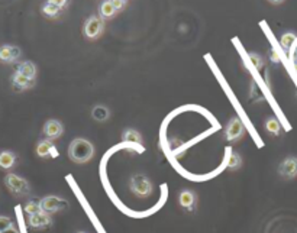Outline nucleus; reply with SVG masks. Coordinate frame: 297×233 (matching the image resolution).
<instances>
[{"label":"nucleus","instance_id":"obj_1","mask_svg":"<svg viewBox=\"0 0 297 233\" xmlns=\"http://www.w3.org/2000/svg\"><path fill=\"white\" fill-rule=\"evenodd\" d=\"M93 155H95V147L90 140L84 139V138H77L70 143L68 157L77 164H84L93 158Z\"/></svg>","mask_w":297,"mask_h":233},{"label":"nucleus","instance_id":"obj_2","mask_svg":"<svg viewBox=\"0 0 297 233\" xmlns=\"http://www.w3.org/2000/svg\"><path fill=\"white\" fill-rule=\"evenodd\" d=\"M103 31H105V20L100 16H90L84 22V26H83L84 37L87 39H92V41L102 37Z\"/></svg>","mask_w":297,"mask_h":233},{"label":"nucleus","instance_id":"obj_3","mask_svg":"<svg viewBox=\"0 0 297 233\" xmlns=\"http://www.w3.org/2000/svg\"><path fill=\"white\" fill-rule=\"evenodd\" d=\"M131 191L138 197H148L153 193V183L142 174H136L131 178Z\"/></svg>","mask_w":297,"mask_h":233},{"label":"nucleus","instance_id":"obj_4","mask_svg":"<svg viewBox=\"0 0 297 233\" xmlns=\"http://www.w3.org/2000/svg\"><path fill=\"white\" fill-rule=\"evenodd\" d=\"M5 184L15 196H28L31 190L28 181L16 174H8L5 177Z\"/></svg>","mask_w":297,"mask_h":233},{"label":"nucleus","instance_id":"obj_5","mask_svg":"<svg viewBox=\"0 0 297 233\" xmlns=\"http://www.w3.org/2000/svg\"><path fill=\"white\" fill-rule=\"evenodd\" d=\"M39 201H41V209H42V212H45V213H48V215L61 212V210H64V209H67L68 207L67 200H64V198H61V197L57 196H47L44 197L42 200H39Z\"/></svg>","mask_w":297,"mask_h":233},{"label":"nucleus","instance_id":"obj_6","mask_svg":"<svg viewBox=\"0 0 297 233\" xmlns=\"http://www.w3.org/2000/svg\"><path fill=\"white\" fill-rule=\"evenodd\" d=\"M245 133V126L241 122L240 118H233L230 119L226 129H225V138L229 142H236L242 138V135Z\"/></svg>","mask_w":297,"mask_h":233},{"label":"nucleus","instance_id":"obj_7","mask_svg":"<svg viewBox=\"0 0 297 233\" xmlns=\"http://www.w3.org/2000/svg\"><path fill=\"white\" fill-rule=\"evenodd\" d=\"M22 55L19 47L15 45H2L0 47V63L3 64H12L16 63Z\"/></svg>","mask_w":297,"mask_h":233},{"label":"nucleus","instance_id":"obj_8","mask_svg":"<svg viewBox=\"0 0 297 233\" xmlns=\"http://www.w3.org/2000/svg\"><path fill=\"white\" fill-rule=\"evenodd\" d=\"M280 176L286 180H293L297 177V158L296 157H288L278 167Z\"/></svg>","mask_w":297,"mask_h":233},{"label":"nucleus","instance_id":"obj_9","mask_svg":"<svg viewBox=\"0 0 297 233\" xmlns=\"http://www.w3.org/2000/svg\"><path fill=\"white\" fill-rule=\"evenodd\" d=\"M28 223L34 229H45V227H49L52 224V219H51V215H48V213L39 212V213L29 216Z\"/></svg>","mask_w":297,"mask_h":233},{"label":"nucleus","instance_id":"obj_10","mask_svg":"<svg viewBox=\"0 0 297 233\" xmlns=\"http://www.w3.org/2000/svg\"><path fill=\"white\" fill-rule=\"evenodd\" d=\"M63 132H64V126H63V123L60 121H55V119H51L45 123V126H44V135L48 138V139H57L60 138L61 135H63Z\"/></svg>","mask_w":297,"mask_h":233},{"label":"nucleus","instance_id":"obj_11","mask_svg":"<svg viewBox=\"0 0 297 233\" xmlns=\"http://www.w3.org/2000/svg\"><path fill=\"white\" fill-rule=\"evenodd\" d=\"M12 85L15 90L18 92H23V90H29L35 85V80L34 78H29L26 75L20 74V73H15L12 77Z\"/></svg>","mask_w":297,"mask_h":233},{"label":"nucleus","instance_id":"obj_12","mask_svg":"<svg viewBox=\"0 0 297 233\" xmlns=\"http://www.w3.org/2000/svg\"><path fill=\"white\" fill-rule=\"evenodd\" d=\"M37 154L41 158H47V157H57L58 152L55 151V147L51 139L41 140L37 147Z\"/></svg>","mask_w":297,"mask_h":233},{"label":"nucleus","instance_id":"obj_13","mask_svg":"<svg viewBox=\"0 0 297 233\" xmlns=\"http://www.w3.org/2000/svg\"><path fill=\"white\" fill-rule=\"evenodd\" d=\"M116 13H117V12H116L112 0H103V2L100 3V6H99V16L103 19V20H106V19H112Z\"/></svg>","mask_w":297,"mask_h":233},{"label":"nucleus","instance_id":"obj_14","mask_svg":"<svg viewBox=\"0 0 297 233\" xmlns=\"http://www.w3.org/2000/svg\"><path fill=\"white\" fill-rule=\"evenodd\" d=\"M179 201H180L182 207L187 209V210H193L194 205H196V196H194V193L190 191V190H184V191L180 193Z\"/></svg>","mask_w":297,"mask_h":233},{"label":"nucleus","instance_id":"obj_15","mask_svg":"<svg viewBox=\"0 0 297 233\" xmlns=\"http://www.w3.org/2000/svg\"><path fill=\"white\" fill-rule=\"evenodd\" d=\"M16 71L20 73V74L26 75L29 78H34V80H35V77H37V67H35L34 63H31V61H23V63L18 64Z\"/></svg>","mask_w":297,"mask_h":233},{"label":"nucleus","instance_id":"obj_16","mask_svg":"<svg viewBox=\"0 0 297 233\" xmlns=\"http://www.w3.org/2000/svg\"><path fill=\"white\" fill-rule=\"evenodd\" d=\"M16 164V155L10 151H3L0 152V168L3 169H10Z\"/></svg>","mask_w":297,"mask_h":233},{"label":"nucleus","instance_id":"obj_17","mask_svg":"<svg viewBox=\"0 0 297 233\" xmlns=\"http://www.w3.org/2000/svg\"><path fill=\"white\" fill-rule=\"evenodd\" d=\"M41 12H42V15L47 16V18L55 19L61 15L63 9H60L58 6L52 5V3H49V2H45V3L42 5V8H41Z\"/></svg>","mask_w":297,"mask_h":233},{"label":"nucleus","instance_id":"obj_18","mask_svg":"<svg viewBox=\"0 0 297 233\" xmlns=\"http://www.w3.org/2000/svg\"><path fill=\"white\" fill-rule=\"evenodd\" d=\"M109 116H110L109 109H107L106 106H102V104L95 106V107H93V110H92V118H93L96 122H100V123L107 121V119H109Z\"/></svg>","mask_w":297,"mask_h":233},{"label":"nucleus","instance_id":"obj_19","mask_svg":"<svg viewBox=\"0 0 297 233\" xmlns=\"http://www.w3.org/2000/svg\"><path fill=\"white\" fill-rule=\"evenodd\" d=\"M122 140L126 143H134V145H141L142 143V136L139 135V132L135 129H126L122 135Z\"/></svg>","mask_w":297,"mask_h":233},{"label":"nucleus","instance_id":"obj_20","mask_svg":"<svg viewBox=\"0 0 297 233\" xmlns=\"http://www.w3.org/2000/svg\"><path fill=\"white\" fill-rule=\"evenodd\" d=\"M294 41H296V34H293V32H286L283 37H281V39H280V44H281V47H283V49H290L291 48V45L294 44Z\"/></svg>","mask_w":297,"mask_h":233},{"label":"nucleus","instance_id":"obj_21","mask_svg":"<svg viewBox=\"0 0 297 233\" xmlns=\"http://www.w3.org/2000/svg\"><path fill=\"white\" fill-rule=\"evenodd\" d=\"M265 129L271 135H278L280 131H281V125H280V122L276 118H270L269 121L265 122Z\"/></svg>","mask_w":297,"mask_h":233},{"label":"nucleus","instance_id":"obj_22","mask_svg":"<svg viewBox=\"0 0 297 233\" xmlns=\"http://www.w3.org/2000/svg\"><path fill=\"white\" fill-rule=\"evenodd\" d=\"M242 164V159H241L240 154L236 152H230L229 157H228V167L230 169H238Z\"/></svg>","mask_w":297,"mask_h":233},{"label":"nucleus","instance_id":"obj_23","mask_svg":"<svg viewBox=\"0 0 297 233\" xmlns=\"http://www.w3.org/2000/svg\"><path fill=\"white\" fill-rule=\"evenodd\" d=\"M25 212H26L29 216L35 215V213H39V212H42V209H41V201H37V200H31L28 205L25 206Z\"/></svg>","mask_w":297,"mask_h":233},{"label":"nucleus","instance_id":"obj_24","mask_svg":"<svg viewBox=\"0 0 297 233\" xmlns=\"http://www.w3.org/2000/svg\"><path fill=\"white\" fill-rule=\"evenodd\" d=\"M249 61H251V64L255 67L257 70H261L262 66H264L262 56L258 55V54H255V52H251V54H249Z\"/></svg>","mask_w":297,"mask_h":233},{"label":"nucleus","instance_id":"obj_25","mask_svg":"<svg viewBox=\"0 0 297 233\" xmlns=\"http://www.w3.org/2000/svg\"><path fill=\"white\" fill-rule=\"evenodd\" d=\"M13 223H12V220H10L9 217H3V216H0V233L5 232L6 229H9L12 227Z\"/></svg>","mask_w":297,"mask_h":233},{"label":"nucleus","instance_id":"obj_26","mask_svg":"<svg viewBox=\"0 0 297 233\" xmlns=\"http://www.w3.org/2000/svg\"><path fill=\"white\" fill-rule=\"evenodd\" d=\"M47 2H49V3H52V5H55V6H58L60 9H66L68 6V3H70V0H47Z\"/></svg>","mask_w":297,"mask_h":233},{"label":"nucleus","instance_id":"obj_27","mask_svg":"<svg viewBox=\"0 0 297 233\" xmlns=\"http://www.w3.org/2000/svg\"><path fill=\"white\" fill-rule=\"evenodd\" d=\"M112 3H113V6H115L116 12L124 10L125 6H126V2H125V0H112Z\"/></svg>","mask_w":297,"mask_h":233},{"label":"nucleus","instance_id":"obj_28","mask_svg":"<svg viewBox=\"0 0 297 233\" xmlns=\"http://www.w3.org/2000/svg\"><path fill=\"white\" fill-rule=\"evenodd\" d=\"M270 56H271V61H273V63H278V61H280V56H278V54L276 52V49H271Z\"/></svg>","mask_w":297,"mask_h":233},{"label":"nucleus","instance_id":"obj_29","mask_svg":"<svg viewBox=\"0 0 297 233\" xmlns=\"http://www.w3.org/2000/svg\"><path fill=\"white\" fill-rule=\"evenodd\" d=\"M2 233H19V230L15 227V226H12V227H9V229H6L5 232H2Z\"/></svg>","mask_w":297,"mask_h":233},{"label":"nucleus","instance_id":"obj_30","mask_svg":"<svg viewBox=\"0 0 297 233\" xmlns=\"http://www.w3.org/2000/svg\"><path fill=\"white\" fill-rule=\"evenodd\" d=\"M271 3H274V5H278V3H281V2H284V0H270Z\"/></svg>","mask_w":297,"mask_h":233},{"label":"nucleus","instance_id":"obj_31","mask_svg":"<svg viewBox=\"0 0 297 233\" xmlns=\"http://www.w3.org/2000/svg\"><path fill=\"white\" fill-rule=\"evenodd\" d=\"M78 233H84V232H78Z\"/></svg>","mask_w":297,"mask_h":233},{"label":"nucleus","instance_id":"obj_32","mask_svg":"<svg viewBox=\"0 0 297 233\" xmlns=\"http://www.w3.org/2000/svg\"><path fill=\"white\" fill-rule=\"evenodd\" d=\"M125 2H128V0H125Z\"/></svg>","mask_w":297,"mask_h":233}]
</instances>
